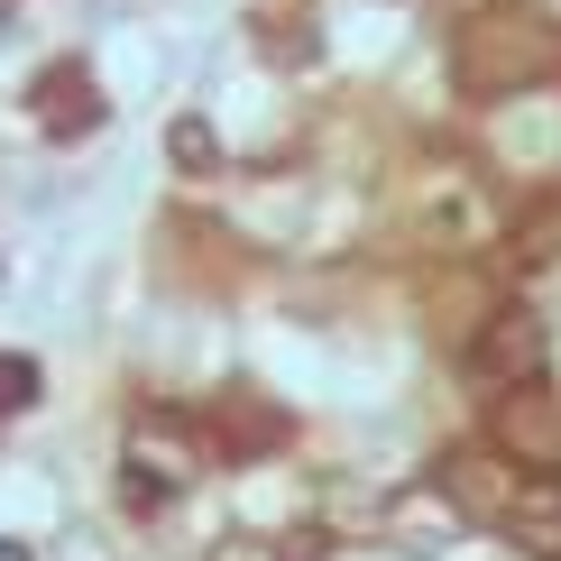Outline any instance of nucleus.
<instances>
[{"instance_id":"obj_5","label":"nucleus","mask_w":561,"mask_h":561,"mask_svg":"<svg viewBox=\"0 0 561 561\" xmlns=\"http://www.w3.org/2000/svg\"><path fill=\"white\" fill-rule=\"evenodd\" d=\"M28 111H37L46 138H83V129H102V83L65 56V65H46V75L28 83Z\"/></svg>"},{"instance_id":"obj_4","label":"nucleus","mask_w":561,"mask_h":561,"mask_svg":"<svg viewBox=\"0 0 561 561\" xmlns=\"http://www.w3.org/2000/svg\"><path fill=\"white\" fill-rule=\"evenodd\" d=\"M497 534L534 561H561V470H516V488L497 506Z\"/></svg>"},{"instance_id":"obj_3","label":"nucleus","mask_w":561,"mask_h":561,"mask_svg":"<svg viewBox=\"0 0 561 561\" xmlns=\"http://www.w3.org/2000/svg\"><path fill=\"white\" fill-rule=\"evenodd\" d=\"M194 470H203V451H194V433L184 424H167V433H138L129 442V506H167V497H184L194 488Z\"/></svg>"},{"instance_id":"obj_7","label":"nucleus","mask_w":561,"mask_h":561,"mask_svg":"<svg viewBox=\"0 0 561 561\" xmlns=\"http://www.w3.org/2000/svg\"><path fill=\"white\" fill-rule=\"evenodd\" d=\"M37 396H46L37 359H19V350H0V424H10V414H37Z\"/></svg>"},{"instance_id":"obj_6","label":"nucleus","mask_w":561,"mask_h":561,"mask_svg":"<svg viewBox=\"0 0 561 561\" xmlns=\"http://www.w3.org/2000/svg\"><path fill=\"white\" fill-rule=\"evenodd\" d=\"M497 460L561 470V405H552V396H506V405H497Z\"/></svg>"},{"instance_id":"obj_9","label":"nucleus","mask_w":561,"mask_h":561,"mask_svg":"<svg viewBox=\"0 0 561 561\" xmlns=\"http://www.w3.org/2000/svg\"><path fill=\"white\" fill-rule=\"evenodd\" d=\"M0 561H28V543H10V534H0Z\"/></svg>"},{"instance_id":"obj_1","label":"nucleus","mask_w":561,"mask_h":561,"mask_svg":"<svg viewBox=\"0 0 561 561\" xmlns=\"http://www.w3.org/2000/svg\"><path fill=\"white\" fill-rule=\"evenodd\" d=\"M561 65V28L525 0H488L470 28L451 37V75L460 92H516V83H543Z\"/></svg>"},{"instance_id":"obj_8","label":"nucleus","mask_w":561,"mask_h":561,"mask_svg":"<svg viewBox=\"0 0 561 561\" xmlns=\"http://www.w3.org/2000/svg\"><path fill=\"white\" fill-rule=\"evenodd\" d=\"M203 561H313L304 543H267V534H230V543H213Z\"/></svg>"},{"instance_id":"obj_2","label":"nucleus","mask_w":561,"mask_h":561,"mask_svg":"<svg viewBox=\"0 0 561 561\" xmlns=\"http://www.w3.org/2000/svg\"><path fill=\"white\" fill-rule=\"evenodd\" d=\"M543 359H552V341H543V322H534L525 304L488 313V332L470 341V378H479V387H497V396H525L534 378H543Z\"/></svg>"}]
</instances>
